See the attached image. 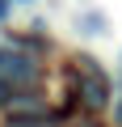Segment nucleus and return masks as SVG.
<instances>
[{"mask_svg": "<svg viewBox=\"0 0 122 127\" xmlns=\"http://www.w3.org/2000/svg\"><path fill=\"white\" fill-rule=\"evenodd\" d=\"M76 127H93V123H76Z\"/></svg>", "mask_w": 122, "mask_h": 127, "instance_id": "8", "label": "nucleus"}, {"mask_svg": "<svg viewBox=\"0 0 122 127\" xmlns=\"http://www.w3.org/2000/svg\"><path fill=\"white\" fill-rule=\"evenodd\" d=\"M0 17H9V0H0Z\"/></svg>", "mask_w": 122, "mask_h": 127, "instance_id": "6", "label": "nucleus"}, {"mask_svg": "<svg viewBox=\"0 0 122 127\" xmlns=\"http://www.w3.org/2000/svg\"><path fill=\"white\" fill-rule=\"evenodd\" d=\"M9 102H13V89H9L4 81H0V106H9Z\"/></svg>", "mask_w": 122, "mask_h": 127, "instance_id": "5", "label": "nucleus"}, {"mask_svg": "<svg viewBox=\"0 0 122 127\" xmlns=\"http://www.w3.org/2000/svg\"><path fill=\"white\" fill-rule=\"evenodd\" d=\"M80 64V68H76V81H80V102L84 106H105L109 102V81H105V72L97 68V64L93 59H76Z\"/></svg>", "mask_w": 122, "mask_h": 127, "instance_id": "1", "label": "nucleus"}, {"mask_svg": "<svg viewBox=\"0 0 122 127\" xmlns=\"http://www.w3.org/2000/svg\"><path fill=\"white\" fill-rule=\"evenodd\" d=\"M118 123H122V102H118Z\"/></svg>", "mask_w": 122, "mask_h": 127, "instance_id": "7", "label": "nucleus"}, {"mask_svg": "<svg viewBox=\"0 0 122 127\" xmlns=\"http://www.w3.org/2000/svg\"><path fill=\"white\" fill-rule=\"evenodd\" d=\"M51 123V114L46 110H34V114H13L9 119V127H46Z\"/></svg>", "mask_w": 122, "mask_h": 127, "instance_id": "3", "label": "nucleus"}, {"mask_svg": "<svg viewBox=\"0 0 122 127\" xmlns=\"http://www.w3.org/2000/svg\"><path fill=\"white\" fill-rule=\"evenodd\" d=\"M0 81L17 93V89H25V85L38 81V64L30 55H21V51H0Z\"/></svg>", "mask_w": 122, "mask_h": 127, "instance_id": "2", "label": "nucleus"}, {"mask_svg": "<svg viewBox=\"0 0 122 127\" xmlns=\"http://www.w3.org/2000/svg\"><path fill=\"white\" fill-rule=\"evenodd\" d=\"M105 30V17H84V34H101Z\"/></svg>", "mask_w": 122, "mask_h": 127, "instance_id": "4", "label": "nucleus"}]
</instances>
